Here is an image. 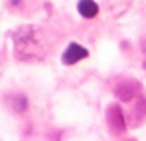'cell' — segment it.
I'll return each mask as SVG.
<instances>
[{
  "label": "cell",
  "mask_w": 146,
  "mask_h": 141,
  "mask_svg": "<svg viewBox=\"0 0 146 141\" xmlns=\"http://www.w3.org/2000/svg\"><path fill=\"white\" fill-rule=\"evenodd\" d=\"M89 48H85L83 45H80L78 41H72V43L67 45V48L63 50V54H61V63L67 67H72L76 65V63L83 61V59L89 58Z\"/></svg>",
  "instance_id": "6da1fadb"
},
{
  "label": "cell",
  "mask_w": 146,
  "mask_h": 141,
  "mask_svg": "<svg viewBox=\"0 0 146 141\" xmlns=\"http://www.w3.org/2000/svg\"><path fill=\"white\" fill-rule=\"evenodd\" d=\"M107 124H109L111 130H118V132L126 130V117L118 104H111L107 108Z\"/></svg>",
  "instance_id": "7a4b0ae2"
},
{
  "label": "cell",
  "mask_w": 146,
  "mask_h": 141,
  "mask_svg": "<svg viewBox=\"0 0 146 141\" xmlns=\"http://www.w3.org/2000/svg\"><path fill=\"white\" fill-rule=\"evenodd\" d=\"M76 11L82 19L85 21H93V19L98 17L100 13V6L96 0H78L76 2Z\"/></svg>",
  "instance_id": "3957f363"
},
{
  "label": "cell",
  "mask_w": 146,
  "mask_h": 141,
  "mask_svg": "<svg viewBox=\"0 0 146 141\" xmlns=\"http://www.w3.org/2000/svg\"><path fill=\"white\" fill-rule=\"evenodd\" d=\"M135 82H128V84H118L117 86V89H115V95H117L120 100H124V102H129V100H133V97H135Z\"/></svg>",
  "instance_id": "277c9868"
},
{
  "label": "cell",
  "mask_w": 146,
  "mask_h": 141,
  "mask_svg": "<svg viewBox=\"0 0 146 141\" xmlns=\"http://www.w3.org/2000/svg\"><path fill=\"white\" fill-rule=\"evenodd\" d=\"M13 108H15V112L24 113L26 110H28V98H26L24 95H19V97H15V98H13Z\"/></svg>",
  "instance_id": "5b68a950"
},
{
  "label": "cell",
  "mask_w": 146,
  "mask_h": 141,
  "mask_svg": "<svg viewBox=\"0 0 146 141\" xmlns=\"http://www.w3.org/2000/svg\"><path fill=\"white\" fill-rule=\"evenodd\" d=\"M7 4H9L11 7H21V4H22V0H7Z\"/></svg>",
  "instance_id": "8992f818"
}]
</instances>
